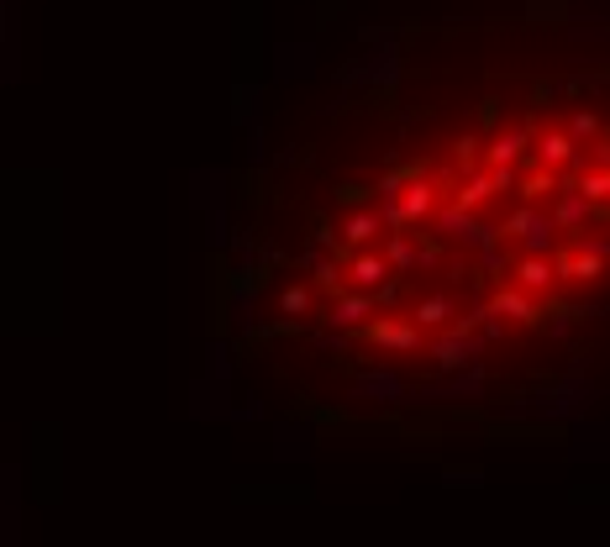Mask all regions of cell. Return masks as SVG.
<instances>
[{
	"label": "cell",
	"instance_id": "1",
	"mask_svg": "<svg viewBox=\"0 0 610 547\" xmlns=\"http://www.w3.org/2000/svg\"><path fill=\"white\" fill-rule=\"evenodd\" d=\"M227 342L358 427H474L610 379V32L426 22L269 116Z\"/></svg>",
	"mask_w": 610,
	"mask_h": 547
}]
</instances>
